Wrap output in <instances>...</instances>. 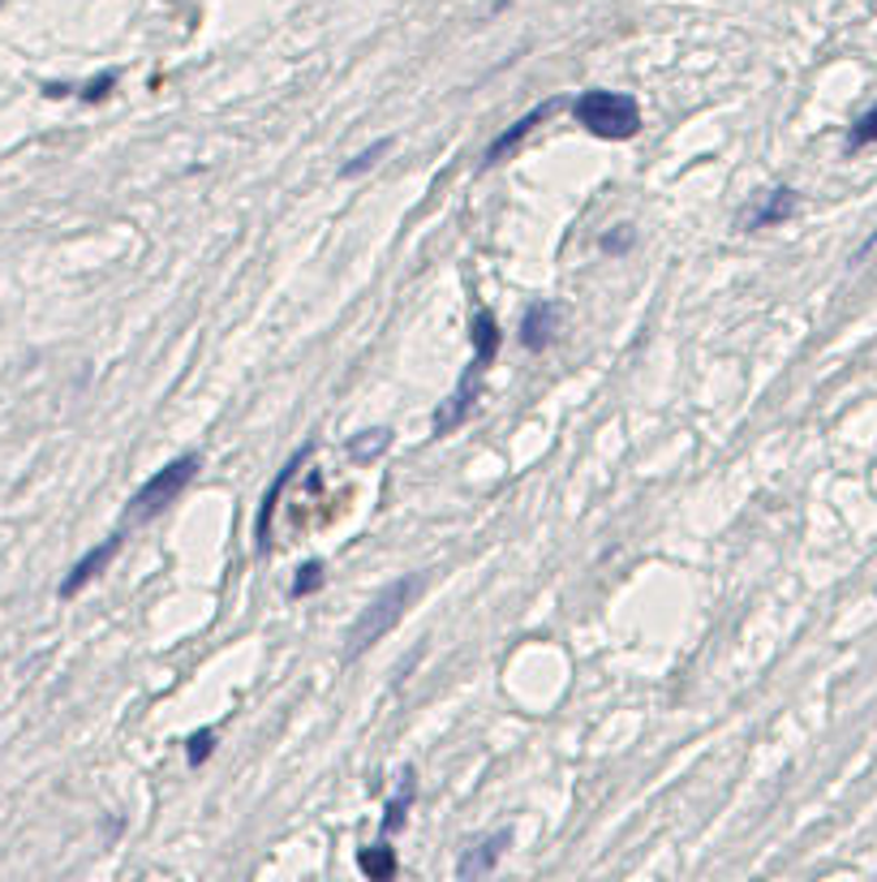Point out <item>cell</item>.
Masks as SVG:
<instances>
[{
    "label": "cell",
    "instance_id": "9",
    "mask_svg": "<svg viewBox=\"0 0 877 882\" xmlns=\"http://www.w3.org/2000/svg\"><path fill=\"white\" fill-rule=\"evenodd\" d=\"M796 211V190H787V186H779V190H770V195L761 198L753 211L745 216V232H757V229H770V225H783L787 216Z\"/></svg>",
    "mask_w": 877,
    "mask_h": 882
},
{
    "label": "cell",
    "instance_id": "16",
    "mask_svg": "<svg viewBox=\"0 0 877 882\" xmlns=\"http://www.w3.org/2000/svg\"><path fill=\"white\" fill-rule=\"evenodd\" d=\"M388 151H391V138H379V142H375L370 151H361V156H353V160L345 163V168H340V177H361L366 168H375V163L383 160Z\"/></svg>",
    "mask_w": 877,
    "mask_h": 882
},
{
    "label": "cell",
    "instance_id": "12",
    "mask_svg": "<svg viewBox=\"0 0 877 882\" xmlns=\"http://www.w3.org/2000/svg\"><path fill=\"white\" fill-rule=\"evenodd\" d=\"M388 444H391V430H383V426H379V430H361L358 439L349 444V457H353V460H370V457H379Z\"/></svg>",
    "mask_w": 877,
    "mask_h": 882
},
{
    "label": "cell",
    "instance_id": "11",
    "mask_svg": "<svg viewBox=\"0 0 877 882\" xmlns=\"http://www.w3.org/2000/svg\"><path fill=\"white\" fill-rule=\"evenodd\" d=\"M358 865H361V874H370V879H391V874H396V852H391L388 844L361 849Z\"/></svg>",
    "mask_w": 877,
    "mask_h": 882
},
{
    "label": "cell",
    "instance_id": "18",
    "mask_svg": "<svg viewBox=\"0 0 877 882\" xmlns=\"http://www.w3.org/2000/svg\"><path fill=\"white\" fill-rule=\"evenodd\" d=\"M112 87H117V73H99V78H91L87 87H82V103H99V99L112 96Z\"/></svg>",
    "mask_w": 877,
    "mask_h": 882
},
{
    "label": "cell",
    "instance_id": "3",
    "mask_svg": "<svg viewBox=\"0 0 877 882\" xmlns=\"http://www.w3.org/2000/svg\"><path fill=\"white\" fill-rule=\"evenodd\" d=\"M572 117L594 138H607V142H628L641 130V103L624 91H585L572 103Z\"/></svg>",
    "mask_w": 877,
    "mask_h": 882
},
{
    "label": "cell",
    "instance_id": "7",
    "mask_svg": "<svg viewBox=\"0 0 877 882\" xmlns=\"http://www.w3.org/2000/svg\"><path fill=\"white\" fill-rule=\"evenodd\" d=\"M559 331V306L555 301H534L525 315H520V345L529 354H542Z\"/></svg>",
    "mask_w": 877,
    "mask_h": 882
},
{
    "label": "cell",
    "instance_id": "5",
    "mask_svg": "<svg viewBox=\"0 0 877 882\" xmlns=\"http://www.w3.org/2000/svg\"><path fill=\"white\" fill-rule=\"evenodd\" d=\"M306 457H310V448H301L297 457L276 474V483H271V490L262 495V504H259V517H255V552L259 556H267L271 552V517H276V508H280V495H285V487H289V478L306 465Z\"/></svg>",
    "mask_w": 877,
    "mask_h": 882
},
{
    "label": "cell",
    "instance_id": "15",
    "mask_svg": "<svg viewBox=\"0 0 877 882\" xmlns=\"http://www.w3.org/2000/svg\"><path fill=\"white\" fill-rule=\"evenodd\" d=\"M409 805H413V771H405V792H400V796H396V801L388 805V817H383V835H391V831L405 822Z\"/></svg>",
    "mask_w": 877,
    "mask_h": 882
},
{
    "label": "cell",
    "instance_id": "17",
    "mask_svg": "<svg viewBox=\"0 0 877 882\" xmlns=\"http://www.w3.org/2000/svg\"><path fill=\"white\" fill-rule=\"evenodd\" d=\"M211 745H216V732H211V727L195 732V736H190V745H186V757H190V766L207 762V757H211Z\"/></svg>",
    "mask_w": 877,
    "mask_h": 882
},
{
    "label": "cell",
    "instance_id": "2",
    "mask_svg": "<svg viewBox=\"0 0 877 882\" xmlns=\"http://www.w3.org/2000/svg\"><path fill=\"white\" fill-rule=\"evenodd\" d=\"M418 586H422V577H400V582H391V586H383L370 598V607L353 621L349 637H345V663H353L358 654H366L375 642L388 637L391 628L400 624V616H405L409 598L418 594Z\"/></svg>",
    "mask_w": 877,
    "mask_h": 882
},
{
    "label": "cell",
    "instance_id": "6",
    "mask_svg": "<svg viewBox=\"0 0 877 882\" xmlns=\"http://www.w3.org/2000/svg\"><path fill=\"white\" fill-rule=\"evenodd\" d=\"M117 552H121V534H112V538H103L99 547H91L87 556L69 568V577L61 582V598H73V594H78L82 586H91L99 573L112 564V556H117Z\"/></svg>",
    "mask_w": 877,
    "mask_h": 882
},
{
    "label": "cell",
    "instance_id": "13",
    "mask_svg": "<svg viewBox=\"0 0 877 882\" xmlns=\"http://www.w3.org/2000/svg\"><path fill=\"white\" fill-rule=\"evenodd\" d=\"M874 142H877V103L869 112L856 117V126L847 133V151H865V147H874Z\"/></svg>",
    "mask_w": 877,
    "mask_h": 882
},
{
    "label": "cell",
    "instance_id": "14",
    "mask_svg": "<svg viewBox=\"0 0 877 882\" xmlns=\"http://www.w3.org/2000/svg\"><path fill=\"white\" fill-rule=\"evenodd\" d=\"M315 589H323V564H319V559H310L306 568H297V577H292L289 594H292V598H310Z\"/></svg>",
    "mask_w": 877,
    "mask_h": 882
},
{
    "label": "cell",
    "instance_id": "19",
    "mask_svg": "<svg viewBox=\"0 0 877 882\" xmlns=\"http://www.w3.org/2000/svg\"><path fill=\"white\" fill-rule=\"evenodd\" d=\"M628 241H632V229H628V225H624V232H619V237H602V250H628Z\"/></svg>",
    "mask_w": 877,
    "mask_h": 882
},
{
    "label": "cell",
    "instance_id": "10",
    "mask_svg": "<svg viewBox=\"0 0 877 882\" xmlns=\"http://www.w3.org/2000/svg\"><path fill=\"white\" fill-rule=\"evenodd\" d=\"M508 844H512V831H495V835H487L478 849H474L469 856H465V861H460V865H456V874H460V879H478V874H490V870H495V861L504 856V849H508Z\"/></svg>",
    "mask_w": 877,
    "mask_h": 882
},
{
    "label": "cell",
    "instance_id": "1",
    "mask_svg": "<svg viewBox=\"0 0 877 882\" xmlns=\"http://www.w3.org/2000/svg\"><path fill=\"white\" fill-rule=\"evenodd\" d=\"M469 336H474V361H469V370L460 375L456 393L444 400V409L435 414V435H452L456 426L474 414V405H478V384H482L487 366L495 361L499 345H504V331H499L495 310H478L474 324H469Z\"/></svg>",
    "mask_w": 877,
    "mask_h": 882
},
{
    "label": "cell",
    "instance_id": "8",
    "mask_svg": "<svg viewBox=\"0 0 877 882\" xmlns=\"http://www.w3.org/2000/svg\"><path fill=\"white\" fill-rule=\"evenodd\" d=\"M555 108H559V99H547L542 108H534V112H525V117H520L517 126H512V130H504V133H499V138H490V147H487V156H482V160H487V163H499V160H504V156H508V151H517L520 142H525V138L534 133V126H542V121H547V117H551V112H555Z\"/></svg>",
    "mask_w": 877,
    "mask_h": 882
},
{
    "label": "cell",
    "instance_id": "4",
    "mask_svg": "<svg viewBox=\"0 0 877 882\" xmlns=\"http://www.w3.org/2000/svg\"><path fill=\"white\" fill-rule=\"evenodd\" d=\"M195 474H198V457H195V453H186V457L168 460L163 469H156V474H151L142 487L133 490L130 522H151V517H160L163 508H168V504H172L181 490L195 483Z\"/></svg>",
    "mask_w": 877,
    "mask_h": 882
}]
</instances>
